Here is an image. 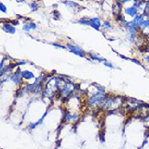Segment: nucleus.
I'll list each match as a JSON object with an SVG mask.
<instances>
[{
	"label": "nucleus",
	"instance_id": "1",
	"mask_svg": "<svg viewBox=\"0 0 149 149\" xmlns=\"http://www.w3.org/2000/svg\"><path fill=\"white\" fill-rule=\"evenodd\" d=\"M96 87V92L92 93L87 99V104L90 106H99L102 105V102L106 99V93L105 88L100 85H95Z\"/></svg>",
	"mask_w": 149,
	"mask_h": 149
},
{
	"label": "nucleus",
	"instance_id": "2",
	"mask_svg": "<svg viewBox=\"0 0 149 149\" xmlns=\"http://www.w3.org/2000/svg\"><path fill=\"white\" fill-rule=\"evenodd\" d=\"M74 90H76V85H74V83H73L71 81H68V80H63V85L60 86V88H59L58 94L62 99H67V98H69L73 94Z\"/></svg>",
	"mask_w": 149,
	"mask_h": 149
},
{
	"label": "nucleus",
	"instance_id": "3",
	"mask_svg": "<svg viewBox=\"0 0 149 149\" xmlns=\"http://www.w3.org/2000/svg\"><path fill=\"white\" fill-rule=\"evenodd\" d=\"M66 48L67 49L72 52L73 54L78 56V57H81V58H87V53L86 51L84 50L80 46L76 45V44H66Z\"/></svg>",
	"mask_w": 149,
	"mask_h": 149
},
{
	"label": "nucleus",
	"instance_id": "4",
	"mask_svg": "<svg viewBox=\"0 0 149 149\" xmlns=\"http://www.w3.org/2000/svg\"><path fill=\"white\" fill-rule=\"evenodd\" d=\"M119 100L118 97H114V96H108L106 97L104 102L102 104V108L104 109H110L112 107H114L116 104H118V101Z\"/></svg>",
	"mask_w": 149,
	"mask_h": 149
},
{
	"label": "nucleus",
	"instance_id": "5",
	"mask_svg": "<svg viewBox=\"0 0 149 149\" xmlns=\"http://www.w3.org/2000/svg\"><path fill=\"white\" fill-rule=\"evenodd\" d=\"M146 16L143 15V14H138L137 16H135L132 21L129 22V26L132 25V26H135L139 28V29H141V27L143 23V21L146 20Z\"/></svg>",
	"mask_w": 149,
	"mask_h": 149
},
{
	"label": "nucleus",
	"instance_id": "6",
	"mask_svg": "<svg viewBox=\"0 0 149 149\" xmlns=\"http://www.w3.org/2000/svg\"><path fill=\"white\" fill-rule=\"evenodd\" d=\"M22 71H21V69H20V68H18L15 72L11 74V76H10V78H9V80H10V81H11L12 83H14V84H21V83H22L23 77H22Z\"/></svg>",
	"mask_w": 149,
	"mask_h": 149
},
{
	"label": "nucleus",
	"instance_id": "7",
	"mask_svg": "<svg viewBox=\"0 0 149 149\" xmlns=\"http://www.w3.org/2000/svg\"><path fill=\"white\" fill-rule=\"evenodd\" d=\"M90 26L97 31H100L102 27V22L99 17H92L90 19Z\"/></svg>",
	"mask_w": 149,
	"mask_h": 149
},
{
	"label": "nucleus",
	"instance_id": "8",
	"mask_svg": "<svg viewBox=\"0 0 149 149\" xmlns=\"http://www.w3.org/2000/svg\"><path fill=\"white\" fill-rule=\"evenodd\" d=\"M79 118V115L77 112H70L66 111L64 114V119L67 122H77Z\"/></svg>",
	"mask_w": 149,
	"mask_h": 149
},
{
	"label": "nucleus",
	"instance_id": "9",
	"mask_svg": "<svg viewBox=\"0 0 149 149\" xmlns=\"http://www.w3.org/2000/svg\"><path fill=\"white\" fill-rule=\"evenodd\" d=\"M2 30L5 33H8V34H10L13 35L16 33V27L13 26L10 22H2Z\"/></svg>",
	"mask_w": 149,
	"mask_h": 149
},
{
	"label": "nucleus",
	"instance_id": "10",
	"mask_svg": "<svg viewBox=\"0 0 149 149\" xmlns=\"http://www.w3.org/2000/svg\"><path fill=\"white\" fill-rule=\"evenodd\" d=\"M123 11H124V15L126 16V15H128V16H130V18H134L135 16H137L138 14H139V12H138V10H137V8H135V7H133V6H130V7H127V8H125L124 9H123Z\"/></svg>",
	"mask_w": 149,
	"mask_h": 149
},
{
	"label": "nucleus",
	"instance_id": "11",
	"mask_svg": "<svg viewBox=\"0 0 149 149\" xmlns=\"http://www.w3.org/2000/svg\"><path fill=\"white\" fill-rule=\"evenodd\" d=\"M63 5H65L67 8L73 9V10H74V9H78L80 8V6L74 1H72V0H63V1L62 2Z\"/></svg>",
	"mask_w": 149,
	"mask_h": 149
},
{
	"label": "nucleus",
	"instance_id": "12",
	"mask_svg": "<svg viewBox=\"0 0 149 149\" xmlns=\"http://www.w3.org/2000/svg\"><path fill=\"white\" fill-rule=\"evenodd\" d=\"M36 27H37V25L34 22H26L25 24L22 26V31L29 33V32H32V31L36 30Z\"/></svg>",
	"mask_w": 149,
	"mask_h": 149
},
{
	"label": "nucleus",
	"instance_id": "13",
	"mask_svg": "<svg viewBox=\"0 0 149 149\" xmlns=\"http://www.w3.org/2000/svg\"><path fill=\"white\" fill-rule=\"evenodd\" d=\"M88 56H90L91 60H93V61H95V62H98V63H104L106 61V59L100 57V56L98 55L97 53L90 52V53H88Z\"/></svg>",
	"mask_w": 149,
	"mask_h": 149
},
{
	"label": "nucleus",
	"instance_id": "14",
	"mask_svg": "<svg viewBox=\"0 0 149 149\" xmlns=\"http://www.w3.org/2000/svg\"><path fill=\"white\" fill-rule=\"evenodd\" d=\"M22 74L23 79H25V80H31V79H34L35 78L34 73L29 71V70H24V71L22 72Z\"/></svg>",
	"mask_w": 149,
	"mask_h": 149
},
{
	"label": "nucleus",
	"instance_id": "15",
	"mask_svg": "<svg viewBox=\"0 0 149 149\" xmlns=\"http://www.w3.org/2000/svg\"><path fill=\"white\" fill-rule=\"evenodd\" d=\"M29 7L32 11H36L39 8V4L36 0H32V1L29 3Z\"/></svg>",
	"mask_w": 149,
	"mask_h": 149
},
{
	"label": "nucleus",
	"instance_id": "16",
	"mask_svg": "<svg viewBox=\"0 0 149 149\" xmlns=\"http://www.w3.org/2000/svg\"><path fill=\"white\" fill-rule=\"evenodd\" d=\"M78 23L82 25H88L90 26V19L87 17H82L81 19L78 20Z\"/></svg>",
	"mask_w": 149,
	"mask_h": 149
},
{
	"label": "nucleus",
	"instance_id": "17",
	"mask_svg": "<svg viewBox=\"0 0 149 149\" xmlns=\"http://www.w3.org/2000/svg\"><path fill=\"white\" fill-rule=\"evenodd\" d=\"M112 24L111 22H108V21H104V22H102V28H104V31H109L110 29H112Z\"/></svg>",
	"mask_w": 149,
	"mask_h": 149
},
{
	"label": "nucleus",
	"instance_id": "18",
	"mask_svg": "<svg viewBox=\"0 0 149 149\" xmlns=\"http://www.w3.org/2000/svg\"><path fill=\"white\" fill-rule=\"evenodd\" d=\"M50 45H52L55 48H58V49H67L66 46H63L62 44H59V43H55V42H52V43H50Z\"/></svg>",
	"mask_w": 149,
	"mask_h": 149
},
{
	"label": "nucleus",
	"instance_id": "19",
	"mask_svg": "<svg viewBox=\"0 0 149 149\" xmlns=\"http://www.w3.org/2000/svg\"><path fill=\"white\" fill-rule=\"evenodd\" d=\"M104 63V65L105 67H108V68H110V69H114V68H116L115 66H114V64L112 63H110V62H108V61H105L104 63Z\"/></svg>",
	"mask_w": 149,
	"mask_h": 149
},
{
	"label": "nucleus",
	"instance_id": "20",
	"mask_svg": "<svg viewBox=\"0 0 149 149\" xmlns=\"http://www.w3.org/2000/svg\"><path fill=\"white\" fill-rule=\"evenodd\" d=\"M0 10H1L2 13H7L8 12V8L5 6L4 3H1L0 4Z\"/></svg>",
	"mask_w": 149,
	"mask_h": 149
},
{
	"label": "nucleus",
	"instance_id": "21",
	"mask_svg": "<svg viewBox=\"0 0 149 149\" xmlns=\"http://www.w3.org/2000/svg\"><path fill=\"white\" fill-rule=\"evenodd\" d=\"M116 1H118L121 5H125V4H127V3H130V2H133L134 0H116Z\"/></svg>",
	"mask_w": 149,
	"mask_h": 149
},
{
	"label": "nucleus",
	"instance_id": "22",
	"mask_svg": "<svg viewBox=\"0 0 149 149\" xmlns=\"http://www.w3.org/2000/svg\"><path fill=\"white\" fill-rule=\"evenodd\" d=\"M130 61V62H132V63H136V64H138V65H140V66H142V67H143L144 68V66H143V65L142 64V63H140L139 62V61H137L136 59H129Z\"/></svg>",
	"mask_w": 149,
	"mask_h": 149
},
{
	"label": "nucleus",
	"instance_id": "23",
	"mask_svg": "<svg viewBox=\"0 0 149 149\" xmlns=\"http://www.w3.org/2000/svg\"><path fill=\"white\" fill-rule=\"evenodd\" d=\"M9 22H10L13 26H17V25L20 24V22H19L18 20H12V21H9Z\"/></svg>",
	"mask_w": 149,
	"mask_h": 149
},
{
	"label": "nucleus",
	"instance_id": "24",
	"mask_svg": "<svg viewBox=\"0 0 149 149\" xmlns=\"http://www.w3.org/2000/svg\"><path fill=\"white\" fill-rule=\"evenodd\" d=\"M26 63H27L26 61H20V62H17L16 63V65H17V66H21V65H24Z\"/></svg>",
	"mask_w": 149,
	"mask_h": 149
},
{
	"label": "nucleus",
	"instance_id": "25",
	"mask_svg": "<svg viewBox=\"0 0 149 149\" xmlns=\"http://www.w3.org/2000/svg\"><path fill=\"white\" fill-rule=\"evenodd\" d=\"M144 61L149 64V55H146L144 56Z\"/></svg>",
	"mask_w": 149,
	"mask_h": 149
},
{
	"label": "nucleus",
	"instance_id": "26",
	"mask_svg": "<svg viewBox=\"0 0 149 149\" xmlns=\"http://www.w3.org/2000/svg\"><path fill=\"white\" fill-rule=\"evenodd\" d=\"M18 2H26L27 0H17Z\"/></svg>",
	"mask_w": 149,
	"mask_h": 149
},
{
	"label": "nucleus",
	"instance_id": "27",
	"mask_svg": "<svg viewBox=\"0 0 149 149\" xmlns=\"http://www.w3.org/2000/svg\"><path fill=\"white\" fill-rule=\"evenodd\" d=\"M146 18H147V19H148V20H149V15H147V16H146Z\"/></svg>",
	"mask_w": 149,
	"mask_h": 149
}]
</instances>
